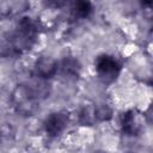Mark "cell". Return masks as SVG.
Listing matches in <instances>:
<instances>
[{"label":"cell","instance_id":"1","mask_svg":"<svg viewBox=\"0 0 153 153\" xmlns=\"http://www.w3.org/2000/svg\"><path fill=\"white\" fill-rule=\"evenodd\" d=\"M96 73L98 78L104 82H112L117 79L121 73L122 63L121 61L109 54L99 55L96 60Z\"/></svg>","mask_w":153,"mask_h":153},{"label":"cell","instance_id":"2","mask_svg":"<svg viewBox=\"0 0 153 153\" xmlns=\"http://www.w3.org/2000/svg\"><path fill=\"white\" fill-rule=\"evenodd\" d=\"M68 122L69 116L66 111L53 112L44 120V130L49 136H57L66 129Z\"/></svg>","mask_w":153,"mask_h":153},{"label":"cell","instance_id":"3","mask_svg":"<svg viewBox=\"0 0 153 153\" xmlns=\"http://www.w3.org/2000/svg\"><path fill=\"white\" fill-rule=\"evenodd\" d=\"M59 72V62L49 56L38 59L35 63V74L41 80H48Z\"/></svg>","mask_w":153,"mask_h":153},{"label":"cell","instance_id":"4","mask_svg":"<svg viewBox=\"0 0 153 153\" xmlns=\"http://www.w3.org/2000/svg\"><path fill=\"white\" fill-rule=\"evenodd\" d=\"M121 127L126 134L136 135L142 128V118L134 110L126 111L121 116Z\"/></svg>","mask_w":153,"mask_h":153},{"label":"cell","instance_id":"5","mask_svg":"<svg viewBox=\"0 0 153 153\" xmlns=\"http://www.w3.org/2000/svg\"><path fill=\"white\" fill-rule=\"evenodd\" d=\"M59 71L68 76H75L80 72V63L74 57H65L59 63Z\"/></svg>","mask_w":153,"mask_h":153},{"label":"cell","instance_id":"6","mask_svg":"<svg viewBox=\"0 0 153 153\" xmlns=\"http://www.w3.org/2000/svg\"><path fill=\"white\" fill-rule=\"evenodd\" d=\"M92 12V5L88 1H78L74 4L73 13L78 18H87Z\"/></svg>","mask_w":153,"mask_h":153},{"label":"cell","instance_id":"7","mask_svg":"<svg viewBox=\"0 0 153 153\" xmlns=\"http://www.w3.org/2000/svg\"><path fill=\"white\" fill-rule=\"evenodd\" d=\"M79 120L84 126H91L93 122L97 121L96 118V111H94V106H86L81 110L80 115H79Z\"/></svg>","mask_w":153,"mask_h":153},{"label":"cell","instance_id":"8","mask_svg":"<svg viewBox=\"0 0 153 153\" xmlns=\"http://www.w3.org/2000/svg\"><path fill=\"white\" fill-rule=\"evenodd\" d=\"M96 111V118L99 121H106L112 116V110L106 104H100L98 106H94Z\"/></svg>","mask_w":153,"mask_h":153}]
</instances>
